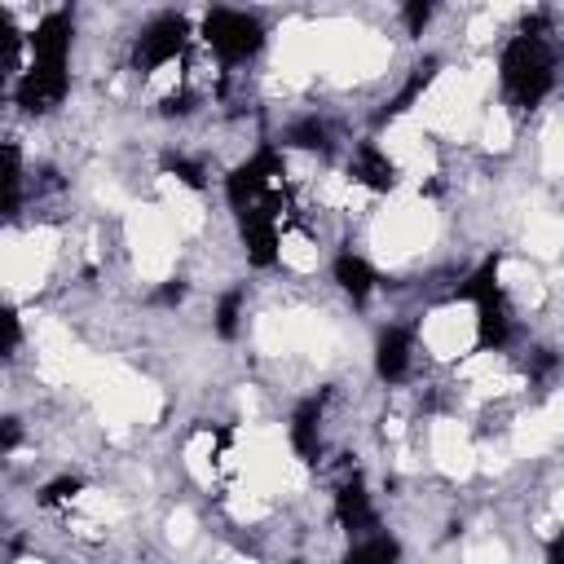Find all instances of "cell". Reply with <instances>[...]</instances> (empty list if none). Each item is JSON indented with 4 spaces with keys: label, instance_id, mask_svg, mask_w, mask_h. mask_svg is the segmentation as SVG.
<instances>
[{
    "label": "cell",
    "instance_id": "obj_1",
    "mask_svg": "<svg viewBox=\"0 0 564 564\" xmlns=\"http://www.w3.org/2000/svg\"><path fill=\"white\" fill-rule=\"evenodd\" d=\"M502 93H507V106L516 115H529L555 84V57H551V44L542 35V22H524L520 35H511V44L502 48Z\"/></svg>",
    "mask_w": 564,
    "mask_h": 564
},
{
    "label": "cell",
    "instance_id": "obj_2",
    "mask_svg": "<svg viewBox=\"0 0 564 564\" xmlns=\"http://www.w3.org/2000/svg\"><path fill=\"white\" fill-rule=\"evenodd\" d=\"M458 300H471L476 304V344L480 348H502L511 339V308H507L502 286H498V256H489L458 286Z\"/></svg>",
    "mask_w": 564,
    "mask_h": 564
},
{
    "label": "cell",
    "instance_id": "obj_3",
    "mask_svg": "<svg viewBox=\"0 0 564 564\" xmlns=\"http://www.w3.org/2000/svg\"><path fill=\"white\" fill-rule=\"evenodd\" d=\"M225 194L234 203V212H251L260 203H282V159L278 150H256L247 163H238L225 181Z\"/></svg>",
    "mask_w": 564,
    "mask_h": 564
},
{
    "label": "cell",
    "instance_id": "obj_4",
    "mask_svg": "<svg viewBox=\"0 0 564 564\" xmlns=\"http://www.w3.org/2000/svg\"><path fill=\"white\" fill-rule=\"evenodd\" d=\"M203 40L212 44V53H216L225 66H238V62H247V57L260 53L264 26H260L251 13H242V9H212V13L203 18Z\"/></svg>",
    "mask_w": 564,
    "mask_h": 564
},
{
    "label": "cell",
    "instance_id": "obj_5",
    "mask_svg": "<svg viewBox=\"0 0 564 564\" xmlns=\"http://www.w3.org/2000/svg\"><path fill=\"white\" fill-rule=\"evenodd\" d=\"M185 40H189V22H185L181 13H163V18H154V22L141 31V40H137V48H132V66H137L141 75H150V70L176 62V57L185 53Z\"/></svg>",
    "mask_w": 564,
    "mask_h": 564
},
{
    "label": "cell",
    "instance_id": "obj_6",
    "mask_svg": "<svg viewBox=\"0 0 564 564\" xmlns=\"http://www.w3.org/2000/svg\"><path fill=\"white\" fill-rule=\"evenodd\" d=\"M31 44V66H44V70H66V53H70V13L53 9L35 22V31L26 35Z\"/></svg>",
    "mask_w": 564,
    "mask_h": 564
},
{
    "label": "cell",
    "instance_id": "obj_7",
    "mask_svg": "<svg viewBox=\"0 0 564 564\" xmlns=\"http://www.w3.org/2000/svg\"><path fill=\"white\" fill-rule=\"evenodd\" d=\"M238 225H242V247H247V260L251 264H273L278 260V212L273 207H251V212H238Z\"/></svg>",
    "mask_w": 564,
    "mask_h": 564
},
{
    "label": "cell",
    "instance_id": "obj_8",
    "mask_svg": "<svg viewBox=\"0 0 564 564\" xmlns=\"http://www.w3.org/2000/svg\"><path fill=\"white\" fill-rule=\"evenodd\" d=\"M348 172H352V181H361V185L375 189V194H388V189L397 185V163H392L375 141H361V145L352 150Z\"/></svg>",
    "mask_w": 564,
    "mask_h": 564
},
{
    "label": "cell",
    "instance_id": "obj_9",
    "mask_svg": "<svg viewBox=\"0 0 564 564\" xmlns=\"http://www.w3.org/2000/svg\"><path fill=\"white\" fill-rule=\"evenodd\" d=\"M405 370H410V330H401V326L379 330V339H375V375L383 383H397V379H405Z\"/></svg>",
    "mask_w": 564,
    "mask_h": 564
},
{
    "label": "cell",
    "instance_id": "obj_10",
    "mask_svg": "<svg viewBox=\"0 0 564 564\" xmlns=\"http://www.w3.org/2000/svg\"><path fill=\"white\" fill-rule=\"evenodd\" d=\"M291 445H295V454L304 463L317 458V445H322V397H308V401L295 405V414H291Z\"/></svg>",
    "mask_w": 564,
    "mask_h": 564
},
{
    "label": "cell",
    "instance_id": "obj_11",
    "mask_svg": "<svg viewBox=\"0 0 564 564\" xmlns=\"http://www.w3.org/2000/svg\"><path fill=\"white\" fill-rule=\"evenodd\" d=\"M330 273H335L339 291H344L352 304H361V300L375 291V269H370L361 256H352V251H339L335 264H330Z\"/></svg>",
    "mask_w": 564,
    "mask_h": 564
},
{
    "label": "cell",
    "instance_id": "obj_12",
    "mask_svg": "<svg viewBox=\"0 0 564 564\" xmlns=\"http://www.w3.org/2000/svg\"><path fill=\"white\" fill-rule=\"evenodd\" d=\"M335 520L344 524V529H357V533H366V529H375V507H370V494L352 480V485H344L339 494H335Z\"/></svg>",
    "mask_w": 564,
    "mask_h": 564
},
{
    "label": "cell",
    "instance_id": "obj_13",
    "mask_svg": "<svg viewBox=\"0 0 564 564\" xmlns=\"http://www.w3.org/2000/svg\"><path fill=\"white\" fill-rule=\"evenodd\" d=\"M397 555H401V546H397L388 533H370L366 542H357V546L348 551L344 564H397Z\"/></svg>",
    "mask_w": 564,
    "mask_h": 564
},
{
    "label": "cell",
    "instance_id": "obj_14",
    "mask_svg": "<svg viewBox=\"0 0 564 564\" xmlns=\"http://www.w3.org/2000/svg\"><path fill=\"white\" fill-rule=\"evenodd\" d=\"M432 75H436V57H427L423 66H414V75L405 79V88H401V93H397V97L388 101V110H383V119H392V115H401V110H410V101H414V97H419V93H423V88L432 84Z\"/></svg>",
    "mask_w": 564,
    "mask_h": 564
},
{
    "label": "cell",
    "instance_id": "obj_15",
    "mask_svg": "<svg viewBox=\"0 0 564 564\" xmlns=\"http://www.w3.org/2000/svg\"><path fill=\"white\" fill-rule=\"evenodd\" d=\"M79 494H84V480L79 476H57V480H48L40 489V507H62V502H70Z\"/></svg>",
    "mask_w": 564,
    "mask_h": 564
},
{
    "label": "cell",
    "instance_id": "obj_16",
    "mask_svg": "<svg viewBox=\"0 0 564 564\" xmlns=\"http://www.w3.org/2000/svg\"><path fill=\"white\" fill-rule=\"evenodd\" d=\"M286 141L300 145V150H326V128L317 119H300V123H291Z\"/></svg>",
    "mask_w": 564,
    "mask_h": 564
},
{
    "label": "cell",
    "instance_id": "obj_17",
    "mask_svg": "<svg viewBox=\"0 0 564 564\" xmlns=\"http://www.w3.org/2000/svg\"><path fill=\"white\" fill-rule=\"evenodd\" d=\"M163 167H167V172H172L176 181H185L189 189H203V185H207V181H203V167H198L194 159H181V154H167V159H163Z\"/></svg>",
    "mask_w": 564,
    "mask_h": 564
},
{
    "label": "cell",
    "instance_id": "obj_18",
    "mask_svg": "<svg viewBox=\"0 0 564 564\" xmlns=\"http://www.w3.org/2000/svg\"><path fill=\"white\" fill-rule=\"evenodd\" d=\"M238 308H242V295L238 291H229L225 300H220V308H216V335H238Z\"/></svg>",
    "mask_w": 564,
    "mask_h": 564
},
{
    "label": "cell",
    "instance_id": "obj_19",
    "mask_svg": "<svg viewBox=\"0 0 564 564\" xmlns=\"http://www.w3.org/2000/svg\"><path fill=\"white\" fill-rule=\"evenodd\" d=\"M181 295H185V282H181V278H167L154 300H159V304H181Z\"/></svg>",
    "mask_w": 564,
    "mask_h": 564
},
{
    "label": "cell",
    "instance_id": "obj_20",
    "mask_svg": "<svg viewBox=\"0 0 564 564\" xmlns=\"http://www.w3.org/2000/svg\"><path fill=\"white\" fill-rule=\"evenodd\" d=\"M427 18H432V4H405V22H410V31H423Z\"/></svg>",
    "mask_w": 564,
    "mask_h": 564
},
{
    "label": "cell",
    "instance_id": "obj_21",
    "mask_svg": "<svg viewBox=\"0 0 564 564\" xmlns=\"http://www.w3.org/2000/svg\"><path fill=\"white\" fill-rule=\"evenodd\" d=\"M189 93H172V97H163V115H185L189 110Z\"/></svg>",
    "mask_w": 564,
    "mask_h": 564
},
{
    "label": "cell",
    "instance_id": "obj_22",
    "mask_svg": "<svg viewBox=\"0 0 564 564\" xmlns=\"http://www.w3.org/2000/svg\"><path fill=\"white\" fill-rule=\"evenodd\" d=\"M546 564H564V533H555L546 542Z\"/></svg>",
    "mask_w": 564,
    "mask_h": 564
},
{
    "label": "cell",
    "instance_id": "obj_23",
    "mask_svg": "<svg viewBox=\"0 0 564 564\" xmlns=\"http://www.w3.org/2000/svg\"><path fill=\"white\" fill-rule=\"evenodd\" d=\"M13 445H18V423L9 419V423H4V449H13Z\"/></svg>",
    "mask_w": 564,
    "mask_h": 564
}]
</instances>
